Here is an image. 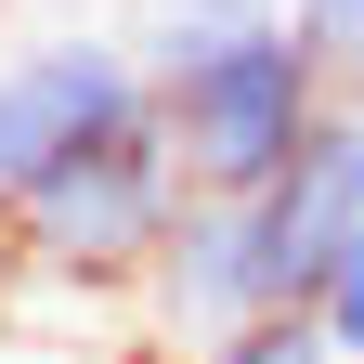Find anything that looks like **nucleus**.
<instances>
[{"label":"nucleus","mask_w":364,"mask_h":364,"mask_svg":"<svg viewBox=\"0 0 364 364\" xmlns=\"http://www.w3.org/2000/svg\"><path fill=\"white\" fill-rule=\"evenodd\" d=\"M182 221V156H169V117L144 105L130 130L78 144L65 169H39L14 196V247H26V287L39 299H91V312H130L144 260L169 247Z\"/></svg>","instance_id":"f257e3e1"},{"label":"nucleus","mask_w":364,"mask_h":364,"mask_svg":"<svg viewBox=\"0 0 364 364\" xmlns=\"http://www.w3.org/2000/svg\"><path fill=\"white\" fill-rule=\"evenodd\" d=\"M338 105H351V91L312 65L287 26H260V39H235V53H208L196 78L156 91L169 156H182V196H273Z\"/></svg>","instance_id":"f03ea898"},{"label":"nucleus","mask_w":364,"mask_h":364,"mask_svg":"<svg viewBox=\"0 0 364 364\" xmlns=\"http://www.w3.org/2000/svg\"><path fill=\"white\" fill-rule=\"evenodd\" d=\"M156 91L144 65H130V39L105 26H39L0 53V196H26L39 169H65L78 144H105V130H130Z\"/></svg>","instance_id":"7ed1b4c3"},{"label":"nucleus","mask_w":364,"mask_h":364,"mask_svg":"<svg viewBox=\"0 0 364 364\" xmlns=\"http://www.w3.org/2000/svg\"><path fill=\"white\" fill-rule=\"evenodd\" d=\"M260 312H287V299H273V260H260L247 196H182L169 247L144 260V287H130V338H144L156 364H196L235 326H260Z\"/></svg>","instance_id":"20e7f679"},{"label":"nucleus","mask_w":364,"mask_h":364,"mask_svg":"<svg viewBox=\"0 0 364 364\" xmlns=\"http://www.w3.org/2000/svg\"><path fill=\"white\" fill-rule=\"evenodd\" d=\"M247 221H260L273 299L312 312V299H326V273H338V247L364 235V105H338L326 130H312V156L273 182V196H247Z\"/></svg>","instance_id":"39448f33"},{"label":"nucleus","mask_w":364,"mask_h":364,"mask_svg":"<svg viewBox=\"0 0 364 364\" xmlns=\"http://www.w3.org/2000/svg\"><path fill=\"white\" fill-rule=\"evenodd\" d=\"M260 26H287V0H144L117 39H130V65H144V91H169V78H196L208 53H235Z\"/></svg>","instance_id":"423d86ee"},{"label":"nucleus","mask_w":364,"mask_h":364,"mask_svg":"<svg viewBox=\"0 0 364 364\" xmlns=\"http://www.w3.org/2000/svg\"><path fill=\"white\" fill-rule=\"evenodd\" d=\"M0 364H156L130 338V312H91V299H14L0 312Z\"/></svg>","instance_id":"0eeeda50"},{"label":"nucleus","mask_w":364,"mask_h":364,"mask_svg":"<svg viewBox=\"0 0 364 364\" xmlns=\"http://www.w3.org/2000/svg\"><path fill=\"white\" fill-rule=\"evenodd\" d=\"M287 39H299V53L364 105V0H287Z\"/></svg>","instance_id":"6e6552de"},{"label":"nucleus","mask_w":364,"mask_h":364,"mask_svg":"<svg viewBox=\"0 0 364 364\" xmlns=\"http://www.w3.org/2000/svg\"><path fill=\"white\" fill-rule=\"evenodd\" d=\"M196 364H351V351L312 326V312H260V326H235V338L196 351Z\"/></svg>","instance_id":"1a4fd4ad"},{"label":"nucleus","mask_w":364,"mask_h":364,"mask_svg":"<svg viewBox=\"0 0 364 364\" xmlns=\"http://www.w3.org/2000/svg\"><path fill=\"white\" fill-rule=\"evenodd\" d=\"M312 326H326L338 351H364V235L338 247V273H326V299H312Z\"/></svg>","instance_id":"9d476101"},{"label":"nucleus","mask_w":364,"mask_h":364,"mask_svg":"<svg viewBox=\"0 0 364 364\" xmlns=\"http://www.w3.org/2000/svg\"><path fill=\"white\" fill-rule=\"evenodd\" d=\"M26 299V247H14V196H0V312Z\"/></svg>","instance_id":"9b49d317"},{"label":"nucleus","mask_w":364,"mask_h":364,"mask_svg":"<svg viewBox=\"0 0 364 364\" xmlns=\"http://www.w3.org/2000/svg\"><path fill=\"white\" fill-rule=\"evenodd\" d=\"M351 364H364V351H351Z\"/></svg>","instance_id":"f8f14e48"}]
</instances>
